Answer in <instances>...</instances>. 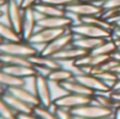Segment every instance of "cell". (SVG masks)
<instances>
[{
	"label": "cell",
	"instance_id": "cell-1",
	"mask_svg": "<svg viewBox=\"0 0 120 119\" xmlns=\"http://www.w3.org/2000/svg\"><path fill=\"white\" fill-rule=\"evenodd\" d=\"M40 51L30 42L20 40V41H3L0 43V53L1 54L14 55L24 58H31L39 53Z\"/></svg>",
	"mask_w": 120,
	"mask_h": 119
},
{
	"label": "cell",
	"instance_id": "cell-2",
	"mask_svg": "<svg viewBox=\"0 0 120 119\" xmlns=\"http://www.w3.org/2000/svg\"><path fill=\"white\" fill-rule=\"evenodd\" d=\"M66 15L70 16L75 22L74 18L80 21L81 18L87 16H94V15H101L103 12V8L101 6L97 5L95 3L85 1V0H79L74 3L70 4L65 7Z\"/></svg>",
	"mask_w": 120,
	"mask_h": 119
},
{
	"label": "cell",
	"instance_id": "cell-3",
	"mask_svg": "<svg viewBox=\"0 0 120 119\" xmlns=\"http://www.w3.org/2000/svg\"><path fill=\"white\" fill-rule=\"evenodd\" d=\"M51 82L48 80L45 74H42L38 71L37 75L34 77L35 94L39 100L40 105L46 108H52L54 104V99L52 97V91L50 86Z\"/></svg>",
	"mask_w": 120,
	"mask_h": 119
},
{
	"label": "cell",
	"instance_id": "cell-4",
	"mask_svg": "<svg viewBox=\"0 0 120 119\" xmlns=\"http://www.w3.org/2000/svg\"><path fill=\"white\" fill-rule=\"evenodd\" d=\"M68 30L74 34V36H78V37L101 38V39H109L112 37V32L81 21L74 23Z\"/></svg>",
	"mask_w": 120,
	"mask_h": 119
},
{
	"label": "cell",
	"instance_id": "cell-5",
	"mask_svg": "<svg viewBox=\"0 0 120 119\" xmlns=\"http://www.w3.org/2000/svg\"><path fill=\"white\" fill-rule=\"evenodd\" d=\"M72 113L77 119H94L105 117V116H112L114 114V110L101 107L92 101L89 104L72 110Z\"/></svg>",
	"mask_w": 120,
	"mask_h": 119
},
{
	"label": "cell",
	"instance_id": "cell-6",
	"mask_svg": "<svg viewBox=\"0 0 120 119\" xmlns=\"http://www.w3.org/2000/svg\"><path fill=\"white\" fill-rule=\"evenodd\" d=\"M93 101V96L87 95H78L73 93H64L63 95L54 99V108H62L66 110H74L79 107L89 104Z\"/></svg>",
	"mask_w": 120,
	"mask_h": 119
},
{
	"label": "cell",
	"instance_id": "cell-7",
	"mask_svg": "<svg viewBox=\"0 0 120 119\" xmlns=\"http://www.w3.org/2000/svg\"><path fill=\"white\" fill-rule=\"evenodd\" d=\"M74 38H75L74 34L70 30H68L65 33H63L59 37H57L56 39L53 40L52 42H50L45 46H43L39 53L41 55H44V56L54 57L57 53L61 52L62 50L66 48L68 46L72 45L73 41H74Z\"/></svg>",
	"mask_w": 120,
	"mask_h": 119
},
{
	"label": "cell",
	"instance_id": "cell-8",
	"mask_svg": "<svg viewBox=\"0 0 120 119\" xmlns=\"http://www.w3.org/2000/svg\"><path fill=\"white\" fill-rule=\"evenodd\" d=\"M74 79L81 82L83 86H85L87 89H90L95 94L96 93L112 92V89L103 80H101L98 76H96L95 74L86 73V72H83V73H80V74H75Z\"/></svg>",
	"mask_w": 120,
	"mask_h": 119
},
{
	"label": "cell",
	"instance_id": "cell-9",
	"mask_svg": "<svg viewBox=\"0 0 120 119\" xmlns=\"http://www.w3.org/2000/svg\"><path fill=\"white\" fill-rule=\"evenodd\" d=\"M4 16L8 19V24L12 25L14 30H16L21 35L23 21V8L16 0H8L4 6Z\"/></svg>",
	"mask_w": 120,
	"mask_h": 119
},
{
	"label": "cell",
	"instance_id": "cell-10",
	"mask_svg": "<svg viewBox=\"0 0 120 119\" xmlns=\"http://www.w3.org/2000/svg\"><path fill=\"white\" fill-rule=\"evenodd\" d=\"M66 31L68 30L65 29H41V27H38L37 31L34 33V35L30 38L27 42L33 44L34 46H45L46 44L52 42L54 39L65 33Z\"/></svg>",
	"mask_w": 120,
	"mask_h": 119
},
{
	"label": "cell",
	"instance_id": "cell-11",
	"mask_svg": "<svg viewBox=\"0 0 120 119\" xmlns=\"http://www.w3.org/2000/svg\"><path fill=\"white\" fill-rule=\"evenodd\" d=\"M111 56H105V55H95L92 53H87L86 55L82 56L81 58L77 59L73 62V67L79 70H89L86 73H91L95 69H98L101 65H103Z\"/></svg>",
	"mask_w": 120,
	"mask_h": 119
},
{
	"label": "cell",
	"instance_id": "cell-12",
	"mask_svg": "<svg viewBox=\"0 0 120 119\" xmlns=\"http://www.w3.org/2000/svg\"><path fill=\"white\" fill-rule=\"evenodd\" d=\"M38 29V16L34 7L23 8V21L21 29V37L24 41H29Z\"/></svg>",
	"mask_w": 120,
	"mask_h": 119
},
{
	"label": "cell",
	"instance_id": "cell-13",
	"mask_svg": "<svg viewBox=\"0 0 120 119\" xmlns=\"http://www.w3.org/2000/svg\"><path fill=\"white\" fill-rule=\"evenodd\" d=\"M74 21L68 15L54 17H43L38 20V27L41 29H65L68 30Z\"/></svg>",
	"mask_w": 120,
	"mask_h": 119
},
{
	"label": "cell",
	"instance_id": "cell-14",
	"mask_svg": "<svg viewBox=\"0 0 120 119\" xmlns=\"http://www.w3.org/2000/svg\"><path fill=\"white\" fill-rule=\"evenodd\" d=\"M30 61H31L32 65L37 71L38 70H44L46 73L52 71V70H56L61 67L60 62L58 60H56L54 57L44 56V55H41L40 53H38L35 56L31 57Z\"/></svg>",
	"mask_w": 120,
	"mask_h": 119
},
{
	"label": "cell",
	"instance_id": "cell-15",
	"mask_svg": "<svg viewBox=\"0 0 120 119\" xmlns=\"http://www.w3.org/2000/svg\"><path fill=\"white\" fill-rule=\"evenodd\" d=\"M34 10L36 11L38 16V20L43 17H54V16H64L66 15L65 8L60 7V6L54 5L51 3L40 1L34 6Z\"/></svg>",
	"mask_w": 120,
	"mask_h": 119
},
{
	"label": "cell",
	"instance_id": "cell-16",
	"mask_svg": "<svg viewBox=\"0 0 120 119\" xmlns=\"http://www.w3.org/2000/svg\"><path fill=\"white\" fill-rule=\"evenodd\" d=\"M2 69L4 71H6L8 73L24 80L27 79V78H34L38 73V71L32 64L4 65V67H2Z\"/></svg>",
	"mask_w": 120,
	"mask_h": 119
},
{
	"label": "cell",
	"instance_id": "cell-17",
	"mask_svg": "<svg viewBox=\"0 0 120 119\" xmlns=\"http://www.w3.org/2000/svg\"><path fill=\"white\" fill-rule=\"evenodd\" d=\"M8 92H10L11 94H13L14 96L18 97L19 99H21L22 101L26 102L27 104L32 105V107H37L39 105V100H38L37 96H36L35 92H31L29 91L24 86H14V88H10L8 89Z\"/></svg>",
	"mask_w": 120,
	"mask_h": 119
},
{
	"label": "cell",
	"instance_id": "cell-18",
	"mask_svg": "<svg viewBox=\"0 0 120 119\" xmlns=\"http://www.w3.org/2000/svg\"><path fill=\"white\" fill-rule=\"evenodd\" d=\"M3 98L5 99V101L10 104V107L16 112L17 114H27V113H33L34 112V107L27 104L26 102L22 101L21 99H19L18 97L14 96L13 94H11L10 92L5 91L3 95Z\"/></svg>",
	"mask_w": 120,
	"mask_h": 119
},
{
	"label": "cell",
	"instance_id": "cell-19",
	"mask_svg": "<svg viewBox=\"0 0 120 119\" xmlns=\"http://www.w3.org/2000/svg\"><path fill=\"white\" fill-rule=\"evenodd\" d=\"M87 52L81 50V48H78L74 45H70L66 48L62 50L61 52L57 53L54 56V58L56 60H58L59 62H62V61H66V62H74L77 59L81 58L82 56L86 55Z\"/></svg>",
	"mask_w": 120,
	"mask_h": 119
},
{
	"label": "cell",
	"instance_id": "cell-20",
	"mask_svg": "<svg viewBox=\"0 0 120 119\" xmlns=\"http://www.w3.org/2000/svg\"><path fill=\"white\" fill-rule=\"evenodd\" d=\"M58 86L61 90H63L65 93H73V94H78V95H87V96H94V94H95L90 89H87L81 82L77 81L74 78L68 80V81H65L63 83L59 84Z\"/></svg>",
	"mask_w": 120,
	"mask_h": 119
},
{
	"label": "cell",
	"instance_id": "cell-21",
	"mask_svg": "<svg viewBox=\"0 0 120 119\" xmlns=\"http://www.w3.org/2000/svg\"><path fill=\"white\" fill-rule=\"evenodd\" d=\"M105 39H101V38H91V37H78L75 36L74 41H73L72 45L76 46L78 48L85 51L87 53H91L95 50L96 48L100 45Z\"/></svg>",
	"mask_w": 120,
	"mask_h": 119
},
{
	"label": "cell",
	"instance_id": "cell-22",
	"mask_svg": "<svg viewBox=\"0 0 120 119\" xmlns=\"http://www.w3.org/2000/svg\"><path fill=\"white\" fill-rule=\"evenodd\" d=\"M45 76L51 83H56L59 86V84L63 83V82L73 79L75 74L71 70H66L63 69L62 67H60L56 70H52V71L48 72L45 74Z\"/></svg>",
	"mask_w": 120,
	"mask_h": 119
},
{
	"label": "cell",
	"instance_id": "cell-23",
	"mask_svg": "<svg viewBox=\"0 0 120 119\" xmlns=\"http://www.w3.org/2000/svg\"><path fill=\"white\" fill-rule=\"evenodd\" d=\"M0 84L8 90V89L14 88V86H25V80L8 73L1 67L0 69Z\"/></svg>",
	"mask_w": 120,
	"mask_h": 119
},
{
	"label": "cell",
	"instance_id": "cell-24",
	"mask_svg": "<svg viewBox=\"0 0 120 119\" xmlns=\"http://www.w3.org/2000/svg\"><path fill=\"white\" fill-rule=\"evenodd\" d=\"M0 37L3 41H20L23 40L21 35L8 22L0 20Z\"/></svg>",
	"mask_w": 120,
	"mask_h": 119
},
{
	"label": "cell",
	"instance_id": "cell-25",
	"mask_svg": "<svg viewBox=\"0 0 120 119\" xmlns=\"http://www.w3.org/2000/svg\"><path fill=\"white\" fill-rule=\"evenodd\" d=\"M117 50V46L115 41L112 38L105 39L98 48H96L93 52H91L92 54L95 55H105V56H111V54L115 52Z\"/></svg>",
	"mask_w": 120,
	"mask_h": 119
},
{
	"label": "cell",
	"instance_id": "cell-26",
	"mask_svg": "<svg viewBox=\"0 0 120 119\" xmlns=\"http://www.w3.org/2000/svg\"><path fill=\"white\" fill-rule=\"evenodd\" d=\"M0 62L4 65H19V64H32L29 58L20 56H14V55L1 54L0 53Z\"/></svg>",
	"mask_w": 120,
	"mask_h": 119
},
{
	"label": "cell",
	"instance_id": "cell-27",
	"mask_svg": "<svg viewBox=\"0 0 120 119\" xmlns=\"http://www.w3.org/2000/svg\"><path fill=\"white\" fill-rule=\"evenodd\" d=\"M0 118L3 119H18V114L10 107L2 95H0Z\"/></svg>",
	"mask_w": 120,
	"mask_h": 119
},
{
	"label": "cell",
	"instance_id": "cell-28",
	"mask_svg": "<svg viewBox=\"0 0 120 119\" xmlns=\"http://www.w3.org/2000/svg\"><path fill=\"white\" fill-rule=\"evenodd\" d=\"M34 113L39 116L41 119H59L55 110H52L51 108H46L40 104L34 108Z\"/></svg>",
	"mask_w": 120,
	"mask_h": 119
},
{
	"label": "cell",
	"instance_id": "cell-29",
	"mask_svg": "<svg viewBox=\"0 0 120 119\" xmlns=\"http://www.w3.org/2000/svg\"><path fill=\"white\" fill-rule=\"evenodd\" d=\"M54 110H55V112H56V114H57V116H58L59 119H77L74 115H73L71 110L62 109V108H54Z\"/></svg>",
	"mask_w": 120,
	"mask_h": 119
},
{
	"label": "cell",
	"instance_id": "cell-30",
	"mask_svg": "<svg viewBox=\"0 0 120 119\" xmlns=\"http://www.w3.org/2000/svg\"><path fill=\"white\" fill-rule=\"evenodd\" d=\"M43 2H46V3H51V4H54V5L60 6V7H63L65 8L66 6H68L70 4L74 3L76 1H79V0H41Z\"/></svg>",
	"mask_w": 120,
	"mask_h": 119
},
{
	"label": "cell",
	"instance_id": "cell-31",
	"mask_svg": "<svg viewBox=\"0 0 120 119\" xmlns=\"http://www.w3.org/2000/svg\"><path fill=\"white\" fill-rule=\"evenodd\" d=\"M103 10H110V8H120V0H106L102 5Z\"/></svg>",
	"mask_w": 120,
	"mask_h": 119
},
{
	"label": "cell",
	"instance_id": "cell-32",
	"mask_svg": "<svg viewBox=\"0 0 120 119\" xmlns=\"http://www.w3.org/2000/svg\"><path fill=\"white\" fill-rule=\"evenodd\" d=\"M41 0H21V6L22 8H26V7H34L37 3Z\"/></svg>",
	"mask_w": 120,
	"mask_h": 119
},
{
	"label": "cell",
	"instance_id": "cell-33",
	"mask_svg": "<svg viewBox=\"0 0 120 119\" xmlns=\"http://www.w3.org/2000/svg\"><path fill=\"white\" fill-rule=\"evenodd\" d=\"M18 119H41V118L33 112V113H27V114H19Z\"/></svg>",
	"mask_w": 120,
	"mask_h": 119
},
{
	"label": "cell",
	"instance_id": "cell-34",
	"mask_svg": "<svg viewBox=\"0 0 120 119\" xmlns=\"http://www.w3.org/2000/svg\"><path fill=\"white\" fill-rule=\"evenodd\" d=\"M111 58L117 62H120V50H116L113 54H111Z\"/></svg>",
	"mask_w": 120,
	"mask_h": 119
},
{
	"label": "cell",
	"instance_id": "cell-35",
	"mask_svg": "<svg viewBox=\"0 0 120 119\" xmlns=\"http://www.w3.org/2000/svg\"><path fill=\"white\" fill-rule=\"evenodd\" d=\"M85 1H89V2H92V3H95V4H97V5H99V6H101V7H102L103 3L106 1V0H85Z\"/></svg>",
	"mask_w": 120,
	"mask_h": 119
},
{
	"label": "cell",
	"instance_id": "cell-36",
	"mask_svg": "<svg viewBox=\"0 0 120 119\" xmlns=\"http://www.w3.org/2000/svg\"><path fill=\"white\" fill-rule=\"evenodd\" d=\"M112 91H120V76H119V79L116 81V83L114 84V86H113Z\"/></svg>",
	"mask_w": 120,
	"mask_h": 119
},
{
	"label": "cell",
	"instance_id": "cell-37",
	"mask_svg": "<svg viewBox=\"0 0 120 119\" xmlns=\"http://www.w3.org/2000/svg\"><path fill=\"white\" fill-rule=\"evenodd\" d=\"M114 119H120V109H116L114 111Z\"/></svg>",
	"mask_w": 120,
	"mask_h": 119
},
{
	"label": "cell",
	"instance_id": "cell-38",
	"mask_svg": "<svg viewBox=\"0 0 120 119\" xmlns=\"http://www.w3.org/2000/svg\"><path fill=\"white\" fill-rule=\"evenodd\" d=\"M113 72H115L116 74H118V75L120 76V63L118 65H117L116 67H114V70H113Z\"/></svg>",
	"mask_w": 120,
	"mask_h": 119
},
{
	"label": "cell",
	"instance_id": "cell-39",
	"mask_svg": "<svg viewBox=\"0 0 120 119\" xmlns=\"http://www.w3.org/2000/svg\"><path fill=\"white\" fill-rule=\"evenodd\" d=\"M94 119H114V114L112 116H105V117H99V118H94Z\"/></svg>",
	"mask_w": 120,
	"mask_h": 119
},
{
	"label": "cell",
	"instance_id": "cell-40",
	"mask_svg": "<svg viewBox=\"0 0 120 119\" xmlns=\"http://www.w3.org/2000/svg\"><path fill=\"white\" fill-rule=\"evenodd\" d=\"M6 3H8V1H6V0H0V8L3 7Z\"/></svg>",
	"mask_w": 120,
	"mask_h": 119
},
{
	"label": "cell",
	"instance_id": "cell-41",
	"mask_svg": "<svg viewBox=\"0 0 120 119\" xmlns=\"http://www.w3.org/2000/svg\"><path fill=\"white\" fill-rule=\"evenodd\" d=\"M5 91H6V89L5 88H3V86L0 84V95H3L4 93H5Z\"/></svg>",
	"mask_w": 120,
	"mask_h": 119
},
{
	"label": "cell",
	"instance_id": "cell-42",
	"mask_svg": "<svg viewBox=\"0 0 120 119\" xmlns=\"http://www.w3.org/2000/svg\"><path fill=\"white\" fill-rule=\"evenodd\" d=\"M4 6H5V5H4ZM4 6L2 8H0V19H1L2 17L4 16V14H5V12H4Z\"/></svg>",
	"mask_w": 120,
	"mask_h": 119
},
{
	"label": "cell",
	"instance_id": "cell-43",
	"mask_svg": "<svg viewBox=\"0 0 120 119\" xmlns=\"http://www.w3.org/2000/svg\"><path fill=\"white\" fill-rule=\"evenodd\" d=\"M114 25H117V26H119V27H120V20H119V21H117V22L115 23Z\"/></svg>",
	"mask_w": 120,
	"mask_h": 119
},
{
	"label": "cell",
	"instance_id": "cell-44",
	"mask_svg": "<svg viewBox=\"0 0 120 119\" xmlns=\"http://www.w3.org/2000/svg\"><path fill=\"white\" fill-rule=\"evenodd\" d=\"M3 67V64H2V63H1V62H0V69H1V67Z\"/></svg>",
	"mask_w": 120,
	"mask_h": 119
},
{
	"label": "cell",
	"instance_id": "cell-45",
	"mask_svg": "<svg viewBox=\"0 0 120 119\" xmlns=\"http://www.w3.org/2000/svg\"><path fill=\"white\" fill-rule=\"evenodd\" d=\"M1 42H3V40L1 39V37H0V43H1Z\"/></svg>",
	"mask_w": 120,
	"mask_h": 119
},
{
	"label": "cell",
	"instance_id": "cell-46",
	"mask_svg": "<svg viewBox=\"0 0 120 119\" xmlns=\"http://www.w3.org/2000/svg\"><path fill=\"white\" fill-rule=\"evenodd\" d=\"M118 10H119V13H120V8H118Z\"/></svg>",
	"mask_w": 120,
	"mask_h": 119
},
{
	"label": "cell",
	"instance_id": "cell-47",
	"mask_svg": "<svg viewBox=\"0 0 120 119\" xmlns=\"http://www.w3.org/2000/svg\"><path fill=\"white\" fill-rule=\"evenodd\" d=\"M6 1H8V0H6Z\"/></svg>",
	"mask_w": 120,
	"mask_h": 119
}]
</instances>
